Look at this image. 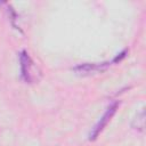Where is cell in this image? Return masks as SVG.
<instances>
[{
	"label": "cell",
	"mask_w": 146,
	"mask_h": 146,
	"mask_svg": "<svg viewBox=\"0 0 146 146\" xmlns=\"http://www.w3.org/2000/svg\"><path fill=\"white\" fill-rule=\"evenodd\" d=\"M19 64H21V76L22 79L27 82V83H32L35 80L38 81V67L35 66L34 62L31 59V57L29 56V54L25 50H22L19 54Z\"/></svg>",
	"instance_id": "6da1fadb"
},
{
	"label": "cell",
	"mask_w": 146,
	"mask_h": 146,
	"mask_svg": "<svg viewBox=\"0 0 146 146\" xmlns=\"http://www.w3.org/2000/svg\"><path fill=\"white\" fill-rule=\"evenodd\" d=\"M117 107H119V103H117V102L112 103V104L107 107V110L105 111V113L103 114V116L100 117V120L96 123V125H95V127L92 128V130L90 131V133H89V140H95V139L99 136V133L104 130V128L107 125V123L111 121V119H112L113 115L115 114Z\"/></svg>",
	"instance_id": "7a4b0ae2"
},
{
	"label": "cell",
	"mask_w": 146,
	"mask_h": 146,
	"mask_svg": "<svg viewBox=\"0 0 146 146\" xmlns=\"http://www.w3.org/2000/svg\"><path fill=\"white\" fill-rule=\"evenodd\" d=\"M110 64L108 63H102V64H80L75 67H73V71L78 74H82V75H89V74H96V73H100L104 70L107 68Z\"/></svg>",
	"instance_id": "3957f363"
},
{
	"label": "cell",
	"mask_w": 146,
	"mask_h": 146,
	"mask_svg": "<svg viewBox=\"0 0 146 146\" xmlns=\"http://www.w3.org/2000/svg\"><path fill=\"white\" fill-rule=\"evenodd\" d=\"M137 122V124H135L133 125V128L135 129H138V130H144V123H145V113H144V111H141L139 114H137V116H136V119L133 120V122H132V124L133 123H136Z\"/></svg>",
	"instance_id": "277c9868"
}]
</instances>
